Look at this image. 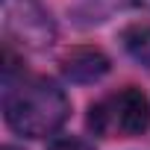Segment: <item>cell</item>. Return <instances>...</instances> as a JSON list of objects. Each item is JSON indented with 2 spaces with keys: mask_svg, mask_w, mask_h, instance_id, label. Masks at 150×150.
<instances>
[{
  "mask_svg": "<svg viewBox=\"0 0 150 150\" xmlns=\"http://www.w3.org/2000/svg\"><path fill=\"white\" fill-rule=\"evenodd\" d=\"M88 129L100 138H132L150 129V97L135 88L124 86L88 109Z\"/></svg>",
  "mask_w": 150,
  "mask_h": 150,
  "instance_id": "obj_2",
  "label": "cell"
},
{
  "mask_svg": "<svg viewBox=\"0 0 150 150\" xmlns=\"http://www.w3.org/2000/svg\"><path fill=\"white\" fill-rule=\"evenodd\" d=\"M3 33L21 50H47L56 41V24L41 0H3Z\"/></svg>",
  "mask_w": 150,
  "mask_h": 150,
  "instance_id": "obj_3",
  "label": "cell"
},
{
  "mask_svg": "<svg viewBox=\"0 0 150 150\" xmlns=\"http://www.w3.org/2000/svg\"><path fill=\"white\" fill-rule=\"evenodd\" d=\"M112 62L109 56L100 50V47H74L62 56V74H65V80L71 83H77V86H88V83H97L103 80L106 74H109Z\"/></svg>",
  "mask_w": 150,
  "mask_h": 150,
  "instance_id": "obj_4",
  "label": "cell"
},
{
  "mask_svg": "<svg viewBox=\"0 0 150 150\" xmlns=\"http://www.w3.org/2000/svg\"><path fill=\"white\" fill-rule=\"evenodd\" d=\"M124 50L144 68H150V24H138V27H129L124 33Z\"/></svg>",
  "mask_w": 150,
  "mask_h": 150,
  "instance_id": "obj_5",
  "label": "cell"
},
{
  "mask_svg": "<svg viewBox=\"0 0 150 150\" xmlns=\"http://www.w3.org/2000/svg\"><path fill=\"white\" fill-rule=\"evenodd\" d=\"M106 9H135V12H150V0H94Z\"/></svg>",
  "mask_w": 150,
  "mask_h": 150,
  "instance_id": "obj_7",
  "label": "cell"
},
{
  "mask_svg": "<svg viewBox=\"0 0 150 150\" xmlns=\"http://www.w3.org/2000/svg\"><path fill=\"white\" fill-rule=\"evenodd\" d=\"M3 118L12 132L27 138H44L65 127L71 118V100L65 88L50 77H24L6 86Z\"/></svg>",
  "mask_w": 150,
  "mask_h": 150,
  "instance_id": "obj_1",
  "label": "cell"
},
{
  "mask_svg": "<svg viewBox=\"0 0 150 150\" xmlns=\"http://www.w3.org/2000/svg\"><path fill=\"white\" fill-rule=\"evenodd\" d=\"M47 150H94V147L80 135H59L47 144Z\"/></svg>",
  "mask_w": 150,
  "mask_h": 150,
  "instance_id": "obj_6",
  "label": "cell"
},
{
  "mask_svg": "<svg viewBox=\"0 0 150 150\" xmlns=\"http://www.w3.org/2000/svg\"><path fill=\"white\" fill-rule=\"evenodd\" d=\"M3 150H21V147H15V144H3Z\"/></svg>",
  "mask_w": 150,
  "mask_h": 150,
  "instance_id": "obj_8",
  "label": "cell"
}]
</instances>
